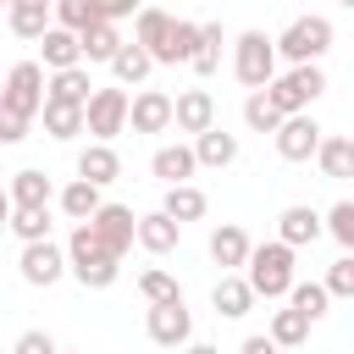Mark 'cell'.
<instances>
[{
    "instance_id": "6da1fadb",
    "label": "cell",
    "mask_w": 354,
    "mask_h": 354,
    "mask_svg": "<svg viewBox=\"0 0 354 354\" xmlns=\"http://www.w3.org/2000/svg\"><path fill=\"white\" fill-rule=\"evenodd\" d=\"M243 282H249V293L254 299H288V288L299 282L293 277V249L288 243H249V260H243V271H238Z\"/></svg>"
},
{
    "instance_id": "7a4b0ae2",
    "label": "cell",
    "mask_w": 354,
    "mask_h": 354,
    "mask_svg": "<svg viewBox=\"0 0 354 354\" xmlns=\"http://www.w3.org/2000/svg\"><path fill=\"white\" fill-rule=\"evenodd\" d=\"M61 254H66V271H72L83 288H94V293H100V288H111V282L122 277V260H116V254H105V243L94 238V227H88V221H77V227H72V238H66V249H61Z\"/></svg>"
},
{
    "instance_id": "3957f363",
    "label": "cell",
    "mask_w": 354,
    "mask_h": 354,
    "mask_svg": "<svg viewBox=\"0 0 354 354\" xmlns=\"http://www.w3.org/2000/svg\"><path fill=\"white\" fill-rule=\"evenodd\" d=\"M271 50H277V61H288V66H321V55L332 50V22H326V17H293V22L271 39Z\"/></svg>"
},
{
    "instance_id": "277c9868",
    "label": "cell",
    "mask_w": 354,
    "mask_h": 354,
    "mask_svg": "<svg viewBox=\"0 0 354 354\" xmlns=\"http://www.w3.org/2000/svg\"><path fill=\"white\" fill-rule=\"evenodd\" d=\"M321 94H326V72H321V66H288V72H277V77L266 83V100L277 105V116H299V111H310Z\"/></svg>"
},
{
    "instance_id": "5b68a950",
    "label": "cell",
    "mask_w": 354,
    "mask_h": 354,
    "mask_svg": "<svg viewBox=\"0 0 354 354\" xmlns=\"http://www.w3.org/2000/svg\"><path fill=\"white\" fill-rule=\"evenodd\" d=\"M232 77L243 88H266L277 77V50H271V39L260 28H243L238 33V44H232Z\"/></svg>"
},
{
    "instance_id": "8992f818",
    "label": "cell",
    "mask_w": 354,
    "mask_h": 354,
    "mask_svg": "<svg viewBox=\"0 0 354 354\" xmlns=\"http://www.w3.org/2000/svg\"><path fill=\"white\" fill-rule=\"evenodd\" d=\"M83 133L94 144H111L116 133H127V88H94L88 105H83Z\"/></svg>"
},
{
    "instance_id": "52a82bcc",
    "label": "cell",
    "mask_w": 354,
    "mask_h": 354,
    "mask_svg": "<svg viewBox=\"0 0 354 354\" xmlns=\"http://www.w3.org/2000/svg\"><path fill=\"white\" fill-rule=\"evenodd\" d=\"M39 105H44V66H39V61H17V66L6 72L0 111H11V116H22V122H33V116H39Z\"/></svg>"
},
{
    "instance_id": "ba28073f",
    "label": "cell",
    "mask_w": 354,
    "mask_h": 354,
    "mask_svg": "<svg viewBox=\"0 0 354 354\" xmlns=\"http://www.w3.org/2000/svg\"><path fill=\"white\" fill-rule=\"evenodd\" d=\"M17 271H22V282H28V288H55V282L66 277V254H61V243H55V238H44V243H22Z\"/></svg>"
},
{
    "instance_id": "9c48e42d",
    "label": "cell",
    "mask_w": 354,
    "mask_h": 354,
    "mask_svg": "<svg viewBox=\"0 0 354 354\" xmlns=\"http://www.w3.org/2000/svg\"><path fill=\"white\" fill-rule=\"evenodd\" d=\"M271 138H277V155H282V160H315V144H321L326 133H321V122H315L310 111H299V116H282Z\"/></svg>"
},
{
    "instance_id": "30bf717a",
    "label": "cell",
    "mask_w": 354,
    "mask_h": 354,
    "mask_svg": "<svg viewBox=\"0 0 354 354\" xmlns=\"http://www.w3.org/2000/svg\"><path fill=\"white\" fill-rule=\"evenodd\" d=\"M144 332H149V343H160V348H183V343L194 337V315H188L183 299H171V304H149Z\"/></svg>"
},
{
    "instance_id": "8fae6325",
    "label": "cell",
    "mask_w": 354,
    "mask_h": 354,
    "mask_svg": "<svg viewBox=\"0 0 354 354\" xmlns=\"http://www.w3.org/2000/svg\"><path fill=\"white\" fill-rule=\"evenodd\" d=\"M88 227H94V238L105 243V254H116V260H122V254L133 249V227H138V216H133L127 205H111V199H105V205L88 216Z\"/></svg>"
},
{
    "instance_id": "7c38bea8",
    "label": "cell",
    "mask_w": 354,
    "mask_h": 354,
    "mask_svg": "<svg viewBox=\"0 0 354 354\" xmlns=\"http://www.w3.org/2000/svg\"><path fill=\"white\" fill-rule=\"evenodd\" d=\"M127 127L133 133H166L171 127V94H160V88L127 94Z\"/></svg>"
},
{
    "instance_id": "4fadbf2b",
    "label": "cell",
    "mask_w": 354,
    "mask_h": 354,
    "mask_svg": "<svg viewBox=\"0 0 354 354\" xmlns=\"http://www.w3.org/2000/svg\"><path fill=\"white\" fill-rule=\"evenodd\" d=\"M171 127H177V133H205V127H216V94H210V88H183V94L171 100Z\"/></svg>"
},
{
    "instance_id": "5bb4252c",
    "label": "cell",
    "mask_w": 354,
    "mask_h": 354,
    "mask_svg": "<svg viewBox=\"0 0 354 354\" xmlns=\"http://www.w3.org/2000/svg\"><path fill=\"white\" fill-rule=\"evenodd\" d=\"M194 44H199V22L171 17V28H166V39H160V50H155V66H188Z\"/></svg>"
},
{
    "instance_id": "9a60e30c",
    "label": "cell",
    "mask_w": 354,
    "mask_h": 354,
    "mask_svg": "<svg viewBox=\"0 0 354 354\" xmlns=\"http://www.w3.org/2000/svg\"><path fill=\"white\" fill-rule=\"evenodd\" d=\"M88 94H94L88 66H66V72L44 77V100H55V105H88Z\"/></svg>"
},
{
    "instance_id": "2e32d148",
    "label": "cell",
    "mask_w": 354,
    "mask_h": 354,
    "mask_svg": "<svg viewBox=\"0 0 354 354\" xmlns=\"http://www.w3.org/2000/svg\"><path fill=\"white\" fill-rule=\"evenodd\" d=\"M194 166H232L238 160V133H227V127H205V133H194Z\"/></svg>"
},
{
    "instance_id": "e0dca14e",
    "label": "cell",
    "mask_w": 354,
    "mask_h": 354,
    "mask_svg": "<svg viewBox=\"0 0 354 354\" xmlns=\"http://www.w3.org/2000/svg\"><path fill=\"white\" fill-rule=\"evenodd\" d=\"M77 177L94 183V188H105V183L122 177V155H116L111 144H83V149H77Z\"/></svg>"
},
{
    "instance_id": "ac0fdd59",
    "label": "cell",
    "mask_w": 354,
    "mask_h": 354,
    "mask_svg": "<svg viewBox=\"0 0 354 354\" xmlns=\"http://www.w3.org/2000/svg\"><path fill=\"white\" fill-rule=\"evenodd\" d=\"M315 238H321V216H315L310 205H288V210L277 216V243L304 249V243H315Z\"/></svg>"
},
{
    "instance_id": "d6986e66",
    "label": "cell",
    "mask_w": 354,
    "mask_h": 354,
    "mask_svg": "<svg viewBox=\"0 0 354 354\" xmlns=\"http://www.w3.org/2000/svg\"><path fill=\"white\" fill-rule=\"evenodd\" d=\"M210 260H216L221 271H243V260H249V232H243L238 221H221V227L210 232Z\"/></svg>"
},
{
    "instance_id": "ffe728a7",
    "label": "cell",
    "mask_w": 354,
    "mask_h": 354,
    "mask_svg": "<svg viewBox=\"0 0 354 354\" xmlns=\"http://www.w3.org/2000/svg\"><path fill=\"white\" fill-rule=\"evenodd\" d=\"M6 28L28 44H39V33L50 28V0H6Z\"/></svg>"
},
{
    "instance_id": "44dd1931",
    "label": "cell",
    "mask_w": 354,
    "mask_h": 354,
    "mask_svg": "<svg viewBox=\"0 0 354 354\" xmlns=\"http://www.w3.org/2000/svg\"><path fill=\"white\" fill-rule=\"evenodd\" d=\"M39 66H50V72H66V66H83V50H77V33H66V28H44L39 33Z\"/></svg>"
},
{
    "instance_id": "7402d4cb",
    "label": "cell",
    "mask_w": 354,
    "mask_h": 354,
    "mask_svg": "<svg viewBox=\"0 0 354 354\" xmlns=\"http://www.w3.org/2000/svg\"><path fill=\"white\" fill-rule=\"evenodd\" d=\"M149 171H155L166 188H177V183H188L199 166H194V149H188V144H160V149L149 155Z\"/></svg>"
},
{
    "instance_id": "603a6c76",
    "label": "cell",
    "mask_w": 354,
    "mask_h": 354,
    "mask_svg": "<svg viewBox=\"0 0 354 354\" xmlns=\"http://www.w3.org/2000/svg\"><path fill=\"white\" fill-rule=\"evenodd\" d=\"M133 238L149 249V254H171L177 243H183V227L171 221V216H160V210H149V216H138V227H133Z\"/></svg>"
},
{
    "instance_id": "cb8c5ba5",
    "label": "cell",
    "mask_w": 354,
    "mask_h": 354,
    "mask_svg": "<svg viewBox=\"0 0 354 354\" xmlns=\"http://www.w3.org/2000/svg\"><path fill=\"white\" fill-rule=\"evenodd\" d=\"M210 304H216V315L238 321V315H249V310H254V293H249V282H243L238 271H221V282L210 288Z\"/></svg>"
},
{
    "instance_id": "d4e9b609",
    "label": "cell",
    "mask_w": 354,
    "mask_h": 354,
    "mask_svg": "<svg viewBox=\"0 0 354 354\" xmlns=\"http://www.w3.org/2000/svg\"><path fill=\"white\" fill-rule=\"evenodd\" d=\"M315 166H321L332 183L354 177V138H343V133H326V138L315 144Z\"/></svg>"
},
{
    "instance_id": "484cf974",
    "label": "cell",
    "mask_w": 354,
    "mask_h": 354,
    "mask_svg": "<svg viewBox=\"0 0 354 354\" xmlns=\"http://www.w3.org/2000/svg\"><path fill=\"white\" fill-rule=\"evenodd\" d=\"M50 177L39 171V166H22L17 177H11V188H6V199H11V210H33V205H50Z\"/></svg>"
},
{
    "instance_id": "4316f807",
    "label": "cell",
    "mask_w": 354,
    "mask_h": 354,
    "mask_svg": "<svg viewBox=\"0 0 354 354\" xmlns=\"http://www.w3.org/2000/svg\"><path fill=\"white\" fill-rule=\"evenodd\" d=\"M94 22H105V17H100V0H50V28L83 33V28H94Z\"/></svg>"
},
{
    "instance_id": "83f0119b",
    "label": "cell",
    "mask_w": 354,
    "mask_h": 354,
    "mask_svg": "<svg viewBox=\"0 0 354 354\" xmlns=\"http://www.w3.org/2000/svg\"><path fill=\"white\" fill-rule=\"evenodd\" d=\"M166 28H171V11H160V6H144V11L133 17V44H138V50L155 61V50H160Z\"/></svg>"
},
{
    "instance_id": "f1b7e54d",
    "label": "cell",
    "mask_w": 354,
    "mask_h": 354,
    "mask_svg": "<svg viewBox=\"0 0 354 354\" xmlns=\"http://www.w3.org/2000/svg\"><path fill=\"white\" fill-rule=\"evenodd\" d=\"M105 66H111V77H116V88H138V83L149 77V66H155V61H149V55H144L138 44H122V50H116V55H111Z\"/></svg>"
},
{
    "instance_id": "f546056e",
    "label": "cell",
    "mask_w": 354,
    "mask_h": 354,
    "mask_svg": "<svg viewBox=\"0 0 354 354\" xmlns=\"http://www.w3.org/2000/svg\"><path fill=\"white\" fill-rule=\"evenodd\" d=\"M160 216H171L177 227H183V221H199V216H205V188H194V183H177V188H166V199H160Z\"/></svg>"
},
{
    "instance_id": "4dcf8cb0",
    "label": "cell",
    "mask_w": 354,
    "mask_h": 354,
    "mask_svg": "<svg viewBox=\"0 0 354 354\" xmlns=\"http://www.w3.org/2000/svg\"><path fill=\"white\" fill-rule=\"evenodd\" d=\"M122 44H127V39L116 33V22H94V28H83V33H77V50H83V61H111Z\"/></svg>"
},
{
    "instance_id": "1f68e13d",
    "label": "cell",
    "mask_w": 354,
    "mask_h": 354,
    "mask_svg": "<svg viewBox=\"0 0 354 354\" xmlns=\"http://www.w3.org/2000/svg\"><path fill=\"white\" fill-rule=\"evenodd\" d=\"M55 199H61L66 221H88V216H94V210L105 205V199H100V188H94V183H83V177H72V183H66V188H61Z\"/></svg>"
},
{
    "instance_id": "d6a6232c",
    "label": "cell",
    "mask_w": 354,
    "mask_h": 354,
    "mask_svg": "<svg viewBox=\"0 0 354 354\" xmlns=\"http://www.w3.org/2000/svg\"><path fill=\"white\" fill-rule=\"evenodd\" d=\"M188 66H194L199 77H210V72L221 66V22H199V44H194Z\"/></svg>"
},
{
    "instance_id": "836d02e7",
    "label": "cell",
    "mask_w": 354,
    "mask_h": 354,
    "mask_svg": "<svg viewBox=\"0 0 354 354\" xmlns=\"http://www.w3.org/2000/svg\"><path fill=\"white\" fill-rule=\"evenodd\" d=\"M39 116H44V133H50V138H77V133H83V105H55V100H44Z\"/></svg>"
},
{
    "instance_id": "e575fe53",
    "label": "cell",
    "mask_w": 354,
    "mask_h": 354,
    "mask_svg": "<svg viewBox=\"0 0 354 354\" xmlns=\"http://www.w3.org/2000/svg\"><path fill=\"white\" fill-rule=\"evenodd\" d=\"M6 227L22 238V243H44L50 238V205H33V210H11Z\"/></svg>"
},
{
    "instance_id": "d590c367",
    "label": "cell",
    "mask_w": 354,
    "mask_h": 354,
    "mask_svg": "<svg viewBox=\"0 0 354 354\" xmlns=\"http://www.w3.org/2000/svg\"><path fill=\"white\" fill-rule=\"evenodd\" d=\"M326 304H332V299H326V288H321V282H293V288H288V310H299L310 326L326 315Z\"/></svg>"
},
{
    "instance_id": "8d00e7d4",
    "label": "cell",
    "mask_w": 354,
    "mask_h": 354,
    "mask_svg": "<svg viewBox=\"0 0 354 354\" xmlns=\"http://www.w3.org/2000/svg\"><path fill=\"white\" fill-rule=\"evenodd\" d=\"M277 348H299L304 337H310V321L299 315V310H271V332H266Z\"/></svg>"
},
{
    "instance_id": "74e56055",
    "label": "cell",
    "mask_w": 354,
    "mask_h": 354,
    "mask_svg": "<svg viewBox=\"0 0 354 354\" xmlns=\"http://www.w3.org/2000/svg\"><path fill=\"white\" fill-rule=\"evenodd\" d=\"M138 293H144L149 304H171V299H183L177 277H171V271H160V266H149V271L138 277Z\"/></svg>"
},
{
    "instance_id": "f35d334b",
    "label": "cell",
    "mask_w": 354,
    "mask_h": 354,
    "mask_svg": "<svg viewBox=\"0 0 354 354\" xmlns=\"http://www.w3.org/2000/svg\"><path fill=\"white\" fill-rule=\"evenodd\" d=\"M243 122H249L254 133H277L282 116H277V105L266 100V88H249V100H243Z\"/></svg>"
},
{
    "instance_id": "ab89813d",
    "label": "cell",
    "mask_w": 354,
    "mask_h": 354,
    "mask_svg": "<svg viewBox=\"0 0 354 354\" xmlns=\"http://www.w3.org/2000/svg\"><path fill=\"white\" fill-rule=\"evenodd\" d=\"M321 232H332V238L343 243V254H348V249H354V205H348V199H337V205L321 216Z\"/></svg>"
},
{
    "instance_id": "60d3db41",
    "label": "cell",
    "mask_w": 354,
    "mask_h": 354,
    "mask_svg": "<svg viewBox=\"0 0 354 354\" xmlns=\"http://www.w3.org/2000/svg\"><path fill=\"white\" fill-rule=\"evenodd\" d=\"M321 288H326V299H354V254H337Z\"/></svg>"
},
{
    "instance_id": "b9f144b4",
    "label": "cell",
    "mask_w": 354,
    "mask_h": 354,
    "mask_svg": "<svg viewBox=\"0 0 354 354\" xmlns=\"http://www.w3.org/2000/svg\"><path fill=\"white\" fill-rule=\"evenodd\" d=\"M11 354H55V337L33 326V332H22V337H17V348H11Z\"/></svg>"
},
{
    "instance_id": "7bdbcfd3",
    "label": "cell",
    "mask_w": 354,
    "mask_h": 354,
    "mask_svg": "<svg viewBox=\"0 0 354 354\" xmlns=\"http://www.w3.org/2000/svg\"><path fill=\"white\" fill-rule=\"evenodd\" d=\"M28 127H33V122H22V116L0 111V144H6V149H11V144H22V138H28Z\"/></svg>"
},
{
    "instance_id": "ee69618b",
    "label": "cell",
    "mask_w": 354,
    "mask_h": 354,
    "mask_svg": "<svg viewBox=\"0 0 354 354\" xmlns=\"http://www.w3.org/2000/svg\"><path fill=\"white\" fill-rule=\"evenodd\" d=\"M149 0H100V17L105 22H122V17H138Z\"/></svg>"
},
{
    "instance_id": "f6af8a7d",
    "label": "cell",
    "mask_w": 354,
    "mask_h": 354,
    "mask_svg": "<svg viewBox=\"0 0 354 354\" xmlns=\"http://www.w3.org/2000/svg\"><path fill=\"white\" fill-rule=\"evenodd\" d=\"M238 354H282V348H277L271 337H243V348H238Z\"/></svg>"
},
{
    "instance_id": "bcb514c9",
    "label": "cell",
    "mask_w": 354,
    "mask_h": 354,
    "mask_svg": "<svg viewBox=\"0 0 354 354\" xmlns=\"http://www.w3.org/2000/svg\"><path fill=\"white\" fill-rule=\"evenodd\" d=\"M183 354H221V348H210V343H183Z\"/></svg>"
},
{
    "instance_id": "7dc6e473",
    "label": "cell",
    "mask_w": 354,
    "mask_h": 354,
    "mask_svg": "<svg viewBox=\"0 0 354 354\" xmlns=\"http://www.w3.org/2000/svg\"><path fill=\"white\" fill-rule=\"evenodd\" d=\"M6 216H11V199H6V188H0V227H6Z\"/></svg>"
},
{
    "instance_id": "c3c4849f",
    "label": "cell",
    "mask_w": 354,
    "mask_h": 354,
    "mask_svg": "<svg viewBox=\"0 0 354 354\" xmlns=\"http://www.w3.org/2000/svg\"><path fill=\"white\" fill-rule=\"evenodd\" d=\"M337 6H354V0H337Z\"/></svg>"
},
{
    "instance_id": "681fc988",
    "label": "cell",
    "mask_w": 354,
    "mask_h": 354,
    "mask_svg": "<svg viewBox=\"0 0 354 354\" xmlns=\"http://www.w3.org/2000/svg\"><path fill=\"white\" fill-rule=\"evenodd\" d=\"M0 17H6V0H0Z\"/></svg>"
},
{
    "instance_id": "f907efd6",
    "label": "cell",
    "mask_w": 354,
    "mask_h": 354,
    "mask_svg": "<svg viewBox=\"0 0 354 354\" xmlns=\"http://www.w3.org/2000/svg\"><path fill=\"white\" fill-rule=\"evenodd\" d=\"M55 354H61V348H55Z\"/></svg>"
}]
</instances>
